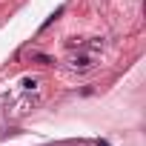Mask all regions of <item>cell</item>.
I'll return each instance as SVG.
<instances>
[{
  "label": "cell",
  "instance_id": "cell-1",
  "mask_svg": "<svg viewBox=\"0 0 146 146\" xmlns=\"http://www.w3.org/2000/svg\"><path fill=\"white\" fill-rule=\"evenodd\" d=\"M98 146H109V143H106V140H98Z\"/></svg>",
  "mask_w": 146,
  "mask_h": 146
}]
</instances>
